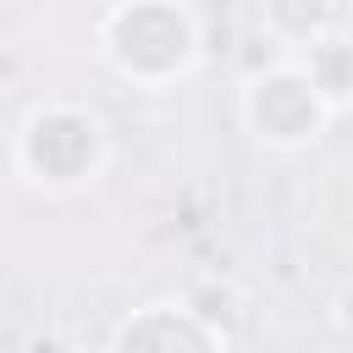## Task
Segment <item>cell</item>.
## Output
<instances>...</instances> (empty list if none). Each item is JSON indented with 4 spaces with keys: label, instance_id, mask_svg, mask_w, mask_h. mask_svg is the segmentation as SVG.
<instances>
[{
    "label": "cell",
    "instance_id": "1",
    "mask_svg": "<svg viewBox=\"0 0 353 353\" xmlns=\"http://www.w3.org/2000/svg\"><path fill=\"white\" fill-rule=\"evenodd\" d=\"M94 55L127 88H176L204 61V22L188 0H116L94 22Z\"/></svg>",
    "mask_w": 353,
    "mask_h": 353
},
{
    "label": "cell",
    "instance_id": "2",
    "mask_svg": "<svg viewBox=\"0 0 353 353\" xmlns=\"http://www.w3.org/2000/svg\"><path fill=\"white\" fill-rule=\"evenodd\" d=\"M110 165V121L88 99H39L11 121V182L44 199L88 193Z\"/></svg>",
    "mask_w": 353,
    "mask_h": 353
},
{
    "label": "cell",
    "instance_id": "3",
    "mask_svg": "<svg viewBox=\"0 0 353 353\" xmlns=\"http://www.w3.org/2000/svg\"><path fill=\"white\" fill-rule=\"evenodd\" d=\"M237 121H243V132L259 149L303 154V149H314L325 138L336 110H331V99L314 88V77L292 55H270L265 66H254L237 83Z\"/></svg>",
    "mask_w": 353,
    "mask_h": 353
},
{
    "label": "cell",
    "instance_id": "4",
    "mask_svg": "<svg viewBox=\"0 0 353 353\" xmlns=\"http://www.w3.org/2000/svg\"><path fill=\"white\" fill-rule=\"evenodd\" d=\"M105 353H232V331L193 298H154L116 325Z\"/></svg>",
    "mask_w": 353,
    "mask_h": 353
},
{
    "label": "cell",
    "instance_id": "5",
    "mask_svg": "<svg viewBox=\"0 0 353 353\" xmlns=\"http://www.w3.org/2000/svg\"><path fill=\"white\" fill-rule=\"evenodd\" d=\"M342 28V0H259V33L276 55H303Z\"/></svg>",
    "mask_w": 353,
    "mask_h": 353
},
{
    "label": "cell",
    "instance_id": "6",
    "mask_svg": "<svg viewBox=\"0 0 353 353\" xmlns=\"http://www.w3.org/2000/svg\"><path fill=\"white\" fill-rule=\"evenodd\" d=\"M292 61L314 77V88L331 99L336 116H353V33H347V28L325 33L320 44H309V50L292 55Z\"/></svg>",
    "mask_w": 353,
    "mask_h": 353
}]
</instances>
